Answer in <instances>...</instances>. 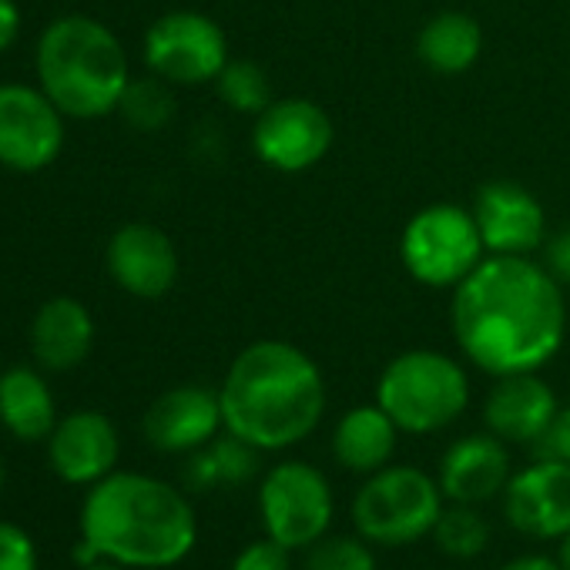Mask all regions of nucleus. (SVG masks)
Segmentation results:
<instances>
[{
  "label": "nucleus",
  "mask_w": 570,
  "mask_h": 570,
  "mask_svg": "<svg viewBox=\"0 0 570 570\" xmlns=\"http://www.w3.org/2000/svg\"><path fill=\"white\" fill-rule=\"evenodd\" d=\"M450 326L476 370L537 373L567 333L563 285L530 255H487L453 289Z\"/></svg>",
  "instance_id": "nucleus-1"
},
{
  "label": "nucleus",
  "mask_w": 570,
  "mask_h": 570,
  "mask_svg": "<svg viewBox=\"0 0 570 570\" xmlns=\"http://www.w3.org/2000/svg\"><path fill=\"white\" fill-rule=\"evenodd\" d=\"M225 430L255 450L306 440L326 413V380L309 353L285 340L245 346L218 390Z\"/></svg>",
  "instance_id": "nucleus-2"
},
{
  "label": "nucleus",
  "mask_w": 570,
  "mask_h": 570,
  "mask_svg": "<svg viewBox=\"0 0 570 570\" xmlns=\"http://www.w3.org/2000/svg\"><path fill=\"white\" fill-rule=\"evenodd\" d=\"M81 537L105 560L131 570H165L181 563L198 540V520L185 493L148 473H111L81 503Z\"/></svg>",
  "instance_id": "nucleus-3"
},
{
  "label": "nucleus",
  "mask_w": 570,
  "mask_h": 570,
  "mask_svg": "<svg viewBox=\"0 0 570 570\" xmlns=\"http://www.w3.org/2000/svg\"><path fill=\"white\" fill-rule=\"evenodd\" d=\"M35 78L68 121H98L118 111L131 65L125 45L105 21L65 14L38 38Z\"/></svg>",
  "instance_id": "nucleus-4"
},
{
  "label": "nucleus",
  "mask_w": 570,
  "mask_h": 570,
  "mask_svg": "<svg viewBox=\"0 0 570 570\" xmlns=\"http://www.w3.org/2000/svg\"><path fill=\"white\" fill-rule=\"evenodd\" d=\"M376 403L403 433H436L470 403L466 370L436 350H410L386 363L376 383Z\"/></svg>",
  "instance_id": "nucleus-5"
},
{
  "label": "nucleus",
  "mask_w": 570,
  "mask_h": 570,
  "mask_svg": "<svg viewBox=\"0 0 570 570\" xmlns=\"http://www.w3.org/2000/svg\"><path fill=\"white\" fill-rule=\"evenodd\" d=\"M400 258L410 278L430 289H456V285L487 258L473 208L436 202L420 208L400 238Z\"/></svg>",
  "instance_id": "nucleus-6"
},
{
  "label": "nucleus",
  "mask_w": 570,
  "mask_h": 570,
  "mask_svg": "<svg viewBox=\"0 0 570 570\" xmlns=\"http://www.w3.org/2000/svg\"><path fill=\"white\" fill-rule=\"evenodd\" d=\"M443 513V490L420 466H383L370 473L353 500L360 533L383 547L413 543L433 533Z\"/></svg>",
  "instance_id": "nucleus-7"
},
{
  "label": "nucleus",
  "mask_w": 570,
  "mask_h": 570,
  "mask_svg": "<svg viewBox=\"0 0 570 570\" xmlns=\"http://www.w3.org/2000/svg\"><path fill=\"white\" fill-rule=\"evenodd\" d=\"M258 513L272 540L289 550L313 547L333 523V487L313 463L285 460L265 473L258 487Z\"/></svg>",
  "instance_id": "nucleus-8"
},
{
  "label": "nucleus",
  "mask_w": 570,
  "mask_h": 570,
  "mask_svg": "<svg viewBox=\"0 0 570 570\" xmlns=\"http://www.w3.org/2000/svg\"><path fill=\"white\" fill-rule=\"evenodd\" d=\"M65 138L68 118L38 81H0V168L38 175L61 158Z\"/></svg>",
  "instance_id": "nucleus-9"
},
{
  "label": "nucleus",
  "mask_w": 570,
  "mask_h": 570,
  "mask_svg": "<svg viewBox=\"0 0 570 570\" xmlns=\"http://www.w3.org/2000/svg\"><path fill=\"white\" fill-rule=\"evenodd\" d=\"M141 58L151 75L168 85H212L228 65L225 31L198 11H168L141 38Z\"/></svg>",
  "instance_id": "nucleus-10"
},
{
  "label": "nucleus",
  "mask_w": 570,
  "mask_h": 570,
  "mask_svg": "<svg viewBox=\"0 0 570 570\" xmlns=\"http://www.w3.org/2000/svg\"><path fill=\"white\" fill-rule=\"evenodd\" d=\"M333 118L309 98L272 101L252 128V151L262 165L282 175L316 168L333 148Z\"/></svg>",
  "instance_id": "nucleus-11"
},
{
  "label": "nucleus",
  "mask_w": 570,
  "mask_h": 570,
  "mask_svg": "<svg viewBox=\"0 0 570 570\" xmlns=\"http://www.w3.org/2000/svg\"><path fill=\"white\" fill-rule=\"evenodd\" d=\"M105 268L121 293L155 303L175 289L181 262L168 232L148 222H128L108 238Z\"/></svg>",
  "instance_id": "nucleus-12"
},
{
  "label": "nucleus",
  "mask_w": 570,
  "mask_h": 570,
  "mask_svg": "<svg viewBox=\"0 0 570 570\" xmlns=\"http://www.w3.org/2000/svg\"><path fill=\"white\" fill-rule=\"evenodd\" d=\"M473 218L487 255H533L547 235L540 198L507 178L480 185L473 198Z\"/></svg>",
  "instance_id": "nucleus-13"
},
{
  "label": "nucleus",
  "mask_w": 570,
  "mask_h": 570,
  "mask_svg": "<svg viewBox=\"0 0 570 570\" xmlns=\"http://www.w3.org/2000/svg\"><path fill=\"white\" fill-rule=\"evenodd\" d=\"M121 456L115 423L98 410H75L58 420L48 436V460L58 480L71 487H95L111 476Z\"/></svg>",
  "instance_id": "nucleus-14"
},
{
  "label": "nucleus",
  "mask_w": 570,
  "mask_h": 570,
  "mask_svg": "<svg viewBox=\"0 0 570 570\" xmlns=\"http://www.w3.org/2000/svg\"><path fill=\"white\" fill-rule=\"evenodd\" d=\"M503 510L507 520L540 540L567 537L570 533V463L540 460L527 470L513 473L503 487Z\"/></svg>",
  "instance_id": "nucleus-15"
},
{
  "label": "nucleus",
  "mask_w": 570,
  "mask_h": 570,
  "mask_svg": "<svg viewBox=\"0 0 570 570\" xmlns=\"http://www.w3.org/2000/svg\"><path fill=\"white\" fill-rule=\"evenodd\" d=\"M222 426L225 420L218 393L198 383L161 393L141 420L145 440L161 453H191L212 443Z\"/></svg>",
  "instance_id": "nucleus-16"
},
{
  "label": "nucleus",
  "mask_w": 570,
  "mask_h": 570,
  "mask_svg": "<svg viewBox=\"0 0 570 570\" xmlns=\"http://www.w3.org/2000/svg\"><path fill=\"white\" fill-rule=\"evenodd\" d=\"M553 413H557V396L537 373L497 376L483 406L487 430L503 443H523V446H533L547 433Z\"/></svg>",
  "instance_id": "nucleus-17"
},
{
  "label": "nucleus",
  "mask_w": 570,
  "mask_h": 570,
  "mask_svg": "<svg viewBox=\"0 0 570 570\" xmlns=\"http://www.w3.org/2000/svg\"><path fill=\"white\" fill-rule=\"evenodd\" d=\"M98 340L91 309L75 296H55L38 306L31 320V353L35 363L48 373L78 370Z\"/></svg>",
  "instance_id": "nucleus-18"
},
{
  "label": "nucleus",
  "mask_w": 570,
  "mask_h": 570,
  "mask_svg": "<svg viewBox=\"0 0 570 570\" xmlns=\"http://www.w3.org/2000/svg\"><path fill=\"white\" fill-rule=\"evenodd\" d=\"M510 483V453L493 433L456 440L440 463V490L453 503H483Z\"/></svg>",
  "instance_id": "nucleus-19"
},
{
  "label": "nucleus",
  "mask_w": 570,
  "mask_h": 570,
  "mask_svg": "<svg viewBox=\"0 0 570 570\" xmlns=\"http://www.w3.org/2000/svg\"><path fill=\"white\" fill-rule=\"evenodd\" d=\"M0 426L24 443H41L58 426V403L38 366L0 373Z\"/></svg>",
  "instance_id": "nucleus-20"
},
{
  "label": "nucleus",
  "mask_w": 570,
  "mask_h": 570,
  "mask_svg": "<svg viewBox=\"0 0 570 570\" xmlns=\"http://www.w3.org/2000/svg\"><path fill=\"white\" fill-rule=\"evenodd\" d=\"M396 433L400 426L390 420V413L380 403L356 406L336 423L333 453L353 473H376L390 463L396 450Z\"/></svg>",
  "instance_id": "nucleus-21"
},
{
  "label": "nucleus",
  "mask_w": 570,
  "mask_h": 570,
  "mask_svg": "<svg viewBox=\"0 0 570 570\" xmlns=\"http://www.w3.org/2000/svg\"><path fill=\"white\" fill-rule=\"evenodd\" d=\"M416 55L436 75H463L483 55V28L463 11H443L420 28Z\"/></svg>",
  "instance_id": "nucleus-22"
},
{
  "label": "nucleus",
  "mask_w": 570,
  "mask_h": 570,
  "mask_svg": "<svg viewBox=\"0 0 570 570\" xmlns=\"http://www.w3.org/2000/svg\"><path fill=\"white\" fill-rule=\"evenodd\" d=\"M258 470V450L225 430V436H215L212 443L188 453L185 463V483L198 493L218 490V487H242Z\"/></svg>",
  "instance_id": "nucleus-23"
},
{
  "label": "nucleus",
  "mask_w": 570,
  "mask_h": 570,
  "mask_svg": "<svg viewBox=\"0 0 570 570\" xmlns=\"http://www.w3.org/2000/svg\"><path fill=\"white\" fill-rule=\"evenodd\" d=\"M118 115L125 118L128 128L155 135L161 131L171 118H175V95L171 85L161 81L158 75H145V78H131L121 101H118Z\"/></svg>",
  "instance_id": "nucleus-24"
},
{
  "label": "nucleus",
  "mask_w": 570,
  "mask_h": 570,
  "mask_svg": "<svg viewBox=\"0 0 570 570\" xmlns=\"http://www.w3.org/2000/svg\"><path fill=\"white\" fill-rule=\"evenodd\" d=\"M212 85H215L222 105L238 115L258 118L272 105V81H268L265 68L248 58H228V65L218 71V78Z\"/></svg>",
  "instance_id": "nucleus-25"
},
{
  "label": "nucleus",
  "mask_w": 570,
  "mask_h": 570,
  "mask_svg": "<svg viewBox=\"0 0 570 570\" xmlns=\"http://www.w3.org/2000/svg\"><path fill=\"white\" fill-rule=\"evenodd\" d=\"M433 537H436L443 553H450L456 560H470L487 547L490 527H487V520L480 517V510L473 503H453L450 510L440 513V520L433 527Z\"/></svg>",
  "instance_id": "nucleus-26"
},
{
  "label": "nucleus",
  "mask_w": 570,
  "mask_h": 570,
  "mask_svg": "<svg viewBox=\"0 0 570 570\" xmlns=\"http://www.w3.org/2000/svg\"><path fill=\"white\" fill-rule=\"evenodd\" d=\"M306 570H376V557L363 540L323 537L309 547Z\"/></svg>",
  "instance_id": "nucleus-27"
},
{
  "label": "nucleus",
  "mask_w": 570,
  "mask_h": 570,
  "mask_svg": "<svg viewBox=\"0 0 570 570\" xmlns=\"http://www.w3.org/2000/svg\"><path fill=\"white\" fill-rule=\"evenodd\" d=\"M0 570H38V547L31 533L11 520H0Z\"/></svg>",
  "instance_id": "nucleus-28"
},
{
  "label": "nucleus",
  "mask_w": 570,
  "mask_h": 570,
  "mask_svg": "<svg viewBox=\"0 0 570 570\" xmlns=\"http://www.w3.org/2000/svg\"><path fill=\"white\" fill-rule=\"evenodd\" d=\"M232 570H293L289 547L278 543V540H272V537L255 540V543H248V547L235 557Z\"/></svg>",
  "instance_id": "nucleus-29"
},
{
  "label": "nucleus",
  "mask_w": 570,
  "mask_h": 570,
  "mask_svg": "<svg viewBox=\"0 0 570 570\" xmlns=\"http://www.w3.org/2000/svg\"><path fill=\"white\" fill-rule=\"evenodd\" d=\"M533 453L540 460H560V463H570V403L567 406H557L547 433L533 443Z\"/></svg>",
  "instance_id": "nucleus-30"
},
{
  "label": "nucleus",
  "mask_w": 570,
  "mask_h": 570,
  "mask_svg": "<svg viewBox=\"0 0 570 570\" xmlns=\"http://www.w3.org/2000/svg\"><path fill=\"white\" fill-rule=\"evenodd\" d=\"M543 265L560 285H570V225L543 242Z\"/></svg>",
  "instance_id": "nucleus-31"
},
{
  "label": "nucleus",
  "mask_w": 570,
  "mask_h": 570,
  "mask_svg": "<svg viewBox=\"0 0 570 570\" xmlns=\"http://www.w3.org/2000/svg\"><path fill=\"white\" fill-rule=\"evenodd\" d=\"M24 28V14L18 8V0H0V55H8Z\"/></svg>",
  "instance_id": "nucleus-32"
},
{
  "label": "nucleus",
  "mask_w": 570,
  "mask_h": 570,
  "mask_svg": "<svg viewBox=\"0 0 570 570\" xmlns=\"http://www.w3.org/2000/svg\"><path fill=\"white\" fill-rule=\"evenodd\" d=\"M500 570H560V563L550 557H520V560L503 563Z\"/></svg>",
  "instance_id": "nucleus-33"
},
{
  "label": "nucleus",
  "mask_w": 570,
  "mask_h": 570,
  "mask_svg": "<svg viewBox=\"0 0 570 570\" xmlns=\"http://www.w3.org/2000/svg\"><path fill=\"white\" fill-rule=\"evenodd\" d=\"M557 563H560V570H570V533L560 537V557H557Z\"/></svg>",
  "instance_id": "nucleus-34"
},
{
  "label": "nucleus",
  "mask_w": 570,
  "mask_h": 570,
  "mask_svg": "<svg viewBox=\"0 0 570 570\" xmlns=\"http://www.w3.org/2000/svg\"><path fill=\"white\" fill-rule=\"evenodd\" d=\"M81 570H131V567H125V563H115V560H98V563H91V567H81Z\"/></svg>",
  "instance_id": "nucleus-35"
},
{
  "label": "nucleus",
  "mask_w": 570,
  "mask_h": 570,
  "mask_svg": "<svg viewBox=\"0 0 570 570\" xmlns=\"http://www.w3.org/2000/svg\"><path fill=\"white\" fill-rule=\"evenodd\" d=\"M0 490H4V463H0Z\"/></svg>",
  "instance_id": "nucleus-36"
}]
</instances>
